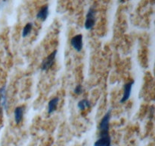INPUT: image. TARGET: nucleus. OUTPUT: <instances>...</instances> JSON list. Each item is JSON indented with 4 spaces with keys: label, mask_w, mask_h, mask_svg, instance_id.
<instances>
[{
    "label": "nucleus",
    "mask_w": 155,
    "mask_h": 146,
    "mask_svg": "<svg viewBox=\"0 0 155 146\" xmlns=\"http://www.w3.org/2000/svg\"><path fill=\"white\" fill-rule=\"evenodd\" d=\"M48 15H49V10H48V6L46 5H44L39 11V12L36 15V18L38 19L41 20V21H45L47 19V18H48Z\"/></svg>",
    "instance_id": "nucleus-9"
},
{
    "label": "nucleus",
    "mask_w": 155,
    "mask_h": 146,
    "mask_svg": "<svg viewBox=\"0 0 155 146\" xmlns=\"http://www.w3.org/2000/svg\"><path fill=\"white\" fill-rule=\"evenodd\" d=\"M95 23V9L94 7H91L88 11L85 21V28L86 30H92Z\"/></svg>",
    "instance_id": "nucleus-2"
},
{
    "label": "nucleus",
    "mask_w": 155,
    "mask_h": 146,
    "mask_svg": "<svg viewBox=\"0 0 155 146\" xmlns=\"http://www.w3.org/2000/svg\"><path fill=\"white\" fill-rule=\"evenodd\" d=\"M119 1H120V2H124V0H119Z\"/></svg>",
    "instance_id": "nucleus-14"
},
{
    "label": "nucleus",
    "mask_w": 155,
    "mask_h": 146,
    "mask_svg": "<svg viewBox=\"0 0 155 146\" xmlns=\"http://www.w3.org/2000/svg\"><path fill=\"white\" fill-rule=\"evenodd\" d=\"M77 106H78V108L80 110H84L86 108L91 107V103L87 99H83V100H80L78 102Z\"/></svg>",
    "instance_id": "nucleus-11"
},
{
    "label": "nucleus",
    "mask_w": 155,
    "mask_h": 146,
    "mask_svg": "<svg viewBox=\"0 0 155 146\" xmlns=\"http://www.w3.org/2000/svg\"><path fill=\"white\" fill-rule=\"evenodd\" d=\"M134 83H135V81L132 80L124 85V94H123L122 97H121L120 99V101L121 103H124L125 102H127V100L130 99V95H131L132 94V90H133V85H134Z\"/></svg>",
    "instance_id": "nucleus-4"
},
{
    "label": "nucleus",
    "mask_w": 155,
    "mask_h": 146,
    "mask_svg": "<svg viewBox=\"0 0 155 146\" xmlns=\"http://www.w3.org/2000/svg\"><path fill=\"white\" fill-rule=\"evenodd\" d=\"M57 53V50H54L52 53H50V54L42 61V65H41V69H42V71H47V70H48L51 66H52L54 61H55Z\"/></svg>",
    "instance_id": "nucleus-3"
},
{
    "label": "nucleus",
    "mask_w": 155,
    "mask_h": 146,
    "mask_svg": "<svg viewBox=\"0 0 155 146\" xmlns=\"http://www.w3.org/2000/svg\"><path fill=\"white\" fill-rule=\"evenodd\" d=\"M110 117H111V109H109L100 121L99 126H98V129L100 132L99 135H109Z\"/></svg>",
    "instance_id": "nucleus-1"
},
{
    "label": "nucleus",
    "mask_w": 155,
    "mask_h": 146,
    "mask_svg": "<svg viewBox=\"0 0 155 146\" xmlns=\"http://www.w3.org/2000/svg\"><path fill=\"white\" fill-rule=\"evenodd\" d=\"M0 108L5 109V110L8 109L5 86H2L0 88Z\"/></svg>",
    "instance_id": "nucleus-8"
},
{
    "label": "nucleus",
    "mask_w": 155,
    "mask_h": 146,
    "mask_svg": "<svg viewBox=\"0 0 155 146\" xmlns=\"http://www.w3.org/2000/svg\"><path fill=\"white\" fill-rule=\"evenodd\" d=\"M83 86H82L81 85H77V86L75 87V88H74V93H75L76 94H77V95H80V94H81L82 93H83Z\"/></svg>",
    "instance_id": "nucleus-13"
},
{
    "label": "nucleus",
    "mask_w": 155,
    "mask_h": 146,
    "mask_svg": "<svg viewBox=\"0 0 155 146\" xmlns=\"http://www.w3.org/2000/svg\"><path fill=\"white\" fill-rule=\"evenodd\" d=\"M93 146H111V138L110 135H99V138L94 143Z\"/></svg>",
    "instance_id": "nucleus-6"
},
{
    "label": "nucleus",
    "mask_w": 155,
    "mask_h": 146,
    "mask_svg": "<svg viewBox=\"0 0 155 146\" xmlns=\"http://www.w3.org/2000/svg\"><path fill=\"white\" fill-rule=\"evenodd\" d=\"M25 110V107L22 106H17L15 109L14 115H15V121L16 124H20L23 120L24 116V113Z\"/></svg>",
    "instance_id": "nucleus-7"
},
{
    "label": "nucleus",
    "mask_w": 155,
    "mask_h": 146,
    "mask_svg": "<svg viewBox=\"0 0 155 146\" xmlns=\"http://www.w3.org/2000/svg\"><path fill=\"white\" fill-rule=\"evenodd\" d=\"M32 28H33V24L32 23H27L25 26H24V29L22 30V36L23 37H26L28 36L31 32Z\"/></svg>",
    "instance_id": "nucleus-12"
},
{
    "label": "nucleus",
    "mask_w": 155,
    "mask_h": 146,
    "mask_svg": "<svg viewBox=\"0 0 155 146\" xmlns=\"http://www.w3.org/2000/svg\"><path fill=\"white\" fill-rule=\"evenodd\" d=\"M71 43L76 51L81 52V50H83V35L77 34L76 35V36H74V37L71 39Z\"/></svg>",
    "instance_id": "nucleus-5"
},
{
    "label": "nucleus",
    "mask_w": 155,
    "mask_h": 146,
    "mask_svg": "<svg viewBox=\"0 0 155 146\" xmlns=\"http://www.w3.org/2000/svg\"><path fill=\"white\" fill-rule=\"evenodd\" d=\"M59 98L58 97H54L48 102V113L51 114L56 110L57 109L58 104Z\"/></svg>",
    "instance_id": "nucleus-10"
}]
</instances>
